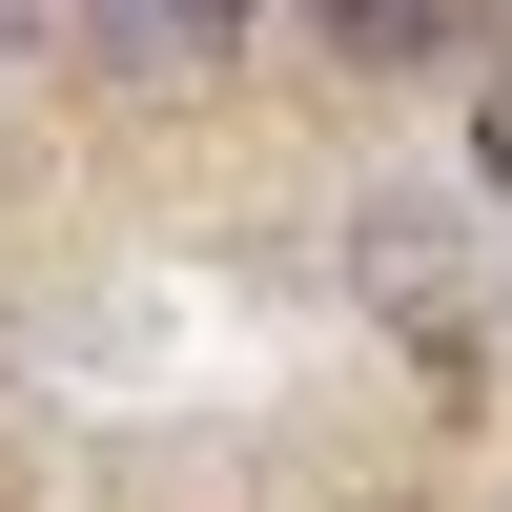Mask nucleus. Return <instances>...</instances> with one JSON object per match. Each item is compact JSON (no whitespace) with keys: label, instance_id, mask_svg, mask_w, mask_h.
I'll return each mask as SVG.
<instances>
[{"label":"nucleus","instance_id":"nucleus-1","mask_svg":"<svg viewBox=\"0 0 512 512\" xmlns=\"http://www.w3.org/2000/svg\"><path fill=\"white\" fill-rule=\"evenodd\" d=\"M82 41H103L123 82H185V62H226V41H246V0H82Z\"/></svg>","mask_w":512,"mask_h":512},{"label":"nucleus","instance_id":"nucleus-2","mask_svg":"<svg viewBox=\"0 0 512 512\" xmlns=\"http://www.w3.org/2000/svg\"><path fill=\"white\" fill-rule=\"evenodd\" d=\"M328 41H410V0H328Z\"/></svg>","mask_w":512,"mask_h":512},{"label":"nucleus","instance_id":"nucleus-3","mask_svg":"<svg viewBox=\"0 0 512 512\" xmlns=\"http://www.w3.org/2000/svg\"><path fill=\"white\" fill-rule=\"evenodd\" d=\"M492 185H512V103H492Z\"/></svg>","mask_w":512,"mask_h":512}]
</instances>
